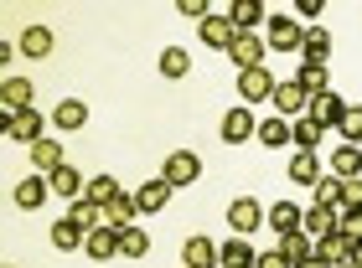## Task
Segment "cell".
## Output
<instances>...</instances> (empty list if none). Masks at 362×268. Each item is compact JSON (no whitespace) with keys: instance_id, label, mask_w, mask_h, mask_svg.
<instances>
[{"instance_id":"cell-1","label":"cell","mask_w":362,"mask_h":268,"mask_svg":"<svg viewBox=\"0 0 362 268\" xmlns=\"http://www.w3.org/2000/svg\"><path fill=\"white\" fill-rule=\"evenodd\" d=\"M160 181H171V186H197V181H202V160H197L192 150H171L166 165H160Z\"/></svg>"},{"instance_id":"cell-2","label":"cell","mask_w":362,"mask_h":268,"mask_svg":"<svg viewBox=\"0 0 362 268\" xmlns=\"http://www.w3.org/2000/svg\"><path fill=\"white\" fill-rule=\"evenodd\" d=\"M264 52H269V42L259 37V31H238L233 47H228V57L238 62V73H249V67H264Z\"/></svg>"},{"instance_id":"cell-3","label":"cell","mask_w":362,"mask_h":268,"mask_svg":"<svg viewBox=\"0 0 362 268\" xmlns=\"http://www.w3.org/2000/svg\"><path fill=\"white\" fill-rule=\"evenodd\" d=\"M228 227H233V238H249V232L264 227V207H259L254 196H238L233 207H228Z\"/></svg>"},{"instance_id":"cell-4","label":"cell","mask_w":362,"mask_h":268,"mask_svg":"<svg viewBox=\"0 0 362 268\" xmlns=\"http://www.w3.org/2000/svg\"><path fill=\"white\" fill-rule=\"evenodd\" d=\"M238 98H243V109H249V104H269V98H274L269 67H249V73H238Z\"/></svg>"},{"instance_id":"cell-5","label":"cell","mask_w":362,"mask_h":268,"mask_svg":"<svg viewBox=\"0 0 362 268\" xmlns=\"http://www.w3.org/2000/svg\"><path fill=\"white\" fill-rule=\"evenodd\" d=\"M218 134H223V145H243V140H254V134H259V119L238 104V109H228V114H223Z\"/></svg>"},{"instance_id":"cell-6","label":"cell","mask_w":362,"mask_h":268,"mask_svg":"<svg viewBox=\"0 0 362 268\" xmlns=\"http://www.w3.org/2000/svg\"><path fill=\"white\" fill-rule=\"evenodd\" d=\"M269 47L274 52H300V42H305V26L300 21H290V16H269Z\"/></svg>"},{"instance_id":"cell-7","label":"cell","mask_w":362,"mask_h":268,"mask_svg":"<svg viewBox=\"0 0 362 268\" xmlns=\"http://www.w3.org/2000/svg\"><path fill=\"white\" fill-rule=\"evenodd\" d=\"M269 104H274L279 119H295V114H305V109H310V93L290 78V83H274V98H269Z\"/></svg>"},{"instance_id":"cell-8","label":"cell","mask_w":362,"mask_h":268,"mask_svg":"<svg viewBox=\"0 0 362 268\" xmlns=\"http://www.w3.org/2000/svg\"><path fill=\"white\" fill-rule=\"evenodd\" d=\"M347 109H352V104H341V98H337L332 88H326V93L310 98V109H305V114H310V119H316L321 129H337L341 119H347Z\"/></svg>"},{"instance_id":"cell-9","label":"cell","mask_w":362,"mask_h":268,"mask_svg":"<svg viewBox=\"0 0 362 268\" xmlns=\"http://www.w3.org/2000/svg\"><path fill=\"white\" fill-rule=\"evenodd\" d=\"M31 78H6L0 83V109H6V119H16V114H26L31 109Z\"/></svg>"},{"instance_id":"cell-10","label":"cell","mask_w":362,"mask_h":268,"mask_svg":"<svg viewBox=\"0 0 362 268\" xmlns=\"http://www.w3.org/2000/svg\"><path fill=\"white\" fill-rule=\"evenodd\" d=\"M6 140H16V145H37L42 140V114L37 109H26V114H16V119H6Z\"/></svg>"},{"instance_id":"cell-11","label":"cell","mask_w":362,"mask_h":268,"mask_svg":"<svg viewBox=\"0 0 362 268\" xmlns=\"http://www.w3.org/2000/svg\"><path fill=\"white\" fill-rule=\"evenodd\" d=\"M83 253L93 263H109L114 253H119V227H93L88 238H83Z\"/></svg>"},{"instance_id":"cell-12","label":"cell","mask_w":362,"mask_h":268,"mask_svg":"<svg viewBox=\"0 0 362 268\" xmlns=\"http://www.w3.org/2000/svg\"><path fill=\"white\" fill-rule=\"evenodd\" d=\"M228 21H233V31H254V26L269 21V11H264V0H233V6H228Z\"/></svg>"},{"instance_id":"cell-13","label":"cell","mask_w":362,"mask_h":268,"mask_svg":"<svg viewBox=\"0 0 362 268\" xmlns=\"http://www.w3.org/2000/svg\"><path fill=\"white\" fill-rule=\"evenodd\" d=\"M352 248H357V243L347 238V232H326V238L316 243V253L332 263V268H347V263H352Z\"/></svg>"},{"instance_id":"cell-14","label":"cell","mask_w":362,"mask_h":268,"mask_svg":"<svg viewBox=\"0 0 362 268\" xmlns=\"http://www.w3.org/2000/svg\"><path fill=\"white\" fill-rule=\"evenodd\" d=\"M300 232H305V238H326V232H337V207H321V201H316V207H310V212H300Z\"/></svg>"},{"instance_id":"cell-15","label":"cell","mask_w":362,"mask_h":268,"mask_svg":"<svg viewBox=\"0 0 362 268\" xmlns=\"http://www.w3.org/2000/svg\"><path fill=\"white\" fill-rule=\"evenodd\" d=\"M181 268H218V243L187 238V243H181Z\"/></svg>"},{"instance_id":"cell-16","label":"cell","mask_w":362,"mask_h":268,"mask_svg":"<svg viewBox=\"0 0 362 268\" xmlns=\"http://www.w3.org/2000/svg\"><path fill=\"white\" fill-rule=\"evenodd\" d=\"M233 21H228V16H207L202 21V47H212V52H228V47H233Z\"/></svg>"},{"instance_id":"cell-17","label":"cell","mask_w":362,"mask_h":268,"mask_svg":"<svg viewBox=\"0 0 362 268\" xmlns=\"http://www.w3.org/2000/svg\"><path fill=\"white\" fill-rule=\"evenodd\" d=\"M254 263H259V253L249 248V238H228L218 248V268H254Z\"/></svg>"},{"instance_id":"cell-18","label":"cell","mask_w":362,"mask_h":268,"mask_svg":"<svg viewBox=\"0 0 362 268\" xmlns=\"http://www.w3.org/2000/svg\"><path fill=\"white\" fill-rule=\"evenodd\" d=\"M47 181H52V191H57V196H68V201H83V196H88V176H78L73 165H62V171H52Z\"/></svg>"},{"instance_id":"cell-19","label":"cell","mask_w":362,"mask_h":268,"mask_svg":"<svg viewBox=\"0 0 362 268\" xmlns=\"http://www.w3.org/2000/svg\"><path fill=\"white\" fill-rule=\"evenodd\" d=\"M332 176H341V181L362 176V145H337L332 150Z\"/></svg>"},{"instance_id":"cell-20","label":"cell","mask_w":362,"mask_h":268,"mask_svg":"<svg viewBox=\"0 0 362 268\" xmlns=\"http://www.w3.org/2000/svg\"><path fill=\"white\" fill-rule=\"evenodd\" d=\"M264 222L279 232V238H285V232H300V207H295V201H274L264 212Z\"/></svg>"},{"instance_id":"cell-21","label":"cell","mask_w":362,"mask_h":268,"mask_svg":"<svg viewBox=\"0 0 362 268\" xmlns=\"http://www.w3.org/2000/svg\"><path fill=\"white\" fill-rule=\"evenodd\" d=\"M135 217H140V207H135V196H114L109 207H104V227H135Z\"/></svg>"},{"instance_id":"cell-22","label":"cell","mask_w":362,"mask_h":268,"mask_svg":"<svg viewBox=\"0 0 362 268\" xmlns=\"http://www.w3.org/2000/svg\"><path fill=\"white\" fill-rule=\"evenodd\" d=\"M171 191H176L171 181H145V186L135 191V207H140V212H160V207L171 201Z\"/></svg>"},{"instance_id":"cell-23","label":"cell","mask_w":362,"mask_h":268,"mask_svg":"<svg viewBox=\"0 0 362 268\" xmlns=\"http://www.w3.org/2000/svg\"><path fill=\"white\" fill-rule=\"evenodd\" d=\"M321 134H326V129H321L316 119H310V114H300V119H295V124H290V145H295V150H310V155H316V145H321Z\"/></svg>"},{"instance_id":"cell-24","label":"cell","mask_w":362,"mask_h":268,"mask_svg":"<svg viewBox=\"0 0 362 268\" xmlns=\"http://www.w3.org/2000/svg\"><path fill=\"white\" fill-rule=\"evenodd\" d=\"M16 52H26L31 62L47 57V52H52V31H47V26H26V31H21V42H16Z\"/></svg>"},{"instance_id":"cell-25","label":"cell","mask_w":362,"mask_h":268,"mask_svg":"<svg viewBox=\"0 0 362 268\" xmlns=\"http://www.w3.org/2000/svg\"><path fill=\"white\" fill-rule=\"evenodd\" d=\"M290 181H295V186H316V181H321V165H316L310 150H295V155H290Z\"/></svg>"},{"instance_id":"cell-26","label":"cell","mask_w":362,"mask_h":268,"mask_svg":"<svg viewBox=\"0 0 362 268\" xmlns=\"http://www.w3.org/2000/svg\"><path fill=\"white\" fill-rule=\"evenodd\" d=\"M47 191H52V181H42V176H26L21 186H16V207H26V212H37L42 201H47Z\"/></svg>"},{"instance_id":"cell-27","label":"cell","mask_w":362,"mask_h":268,"mask_svg":"<svg viewBox=\"0 0 362 268\" xmlns=\"http://www.w3.org/2000/svg\"><path fill=\"white\" fill-rule=\"evenodd\" d=\"M310 191H316V201H321V207H337V212L347 207V181H341V176H321Z\"/></svg>"},{"instance_id":"cell-28","label":"cell","mask_w":362,"mask_h":268,"mask_svg":"<svg viewBox=\"0 0 362 268\" xmlns=\"http://www.w3.org/2000/svg\"><path fill=\"white\" fill-rule=\"evenodd\" d=\"M83 238H88V232L78 227L73 217H62V222H52V248H57V253H73V248H83Z\"/></svg>"},{"instance_id":"cell-29","label":"cell","mask_w":362,"mask_h":268,"mask_svg":"<svg viewBox=\"0 0 362 268\" xmlns=\"http://www.w3.org/2000/svg\"><path fill=\"white\" fill-rule=\"evenodd\" d=\"M31 165L47 171V176L62 171V165H68V160H62V145H57V140H37V145H31Z\"/></svg>"},{"instance_id":"cell-30","label":"cell","mask_w":362,"mask_h":268,"mask_svg":"<svg viewBox=\"0 0 362 268\" xmlns=\"http://www.w3.org/2000/svg\"><path fill=\"white\" fill-rule=\"evenodd\" d=\"M259 145H269V150H279V145H290V119H279V114H269V119H259V134H254Z\"/></svg>"},{"instance_id":"cell-31","label":"cell","mask_w":362,"mask_h":268,"mask_svg":"<svg viewBox=\"0 0 362 268\" xmlns=\"http://www.w3.org/2000/svg\"><path fill=\"white\" fill-rule=\"evenodd\" d=\"M300 57L326 67V57H332V31H321V26H316V31H305V42H300Z\"/></svg>"},{"instance_id":"cell-32","label":"cell","mask_w":362,"mask_h":268,"mask_svg":"<svg viewBox=\"0 0 362 268\" xmlns=\"http://www.w3.org/2000/svg\"><path fill=\"white\" fill-rule=\"evenodd\" d=\"M68 217H73V222L78 227H83V232H93V227H104V207H98V201H68Z\"/></svg>"},{"instance_id":"cell-33","label":"cell","mask_w":362,"mask_h":268,"mask_svg":"<svg viewBox=\"0 0 362 268\" xmlns=\"http://www.w3.org/2000/svg\"><path fill=\"white\" fill-rule=\"evenodd\" d=\"M52 124H57V129H83V124H88V104H78V98L57 104V109H52Z\"/></svg>"},{"instance_id":"cell-34","label":"cell","mask_w":362,"mask_h":268,"mask_svg":"<svg viewBox=\"0 0 362 268\" xmlns=\"http://www.w3.org/2000/svg\"><path fill=\"white\" fill-rule=\"evenodd\" d=\"M279 253H285L290 263H305L310 253H316V243H310L305 232H285V238H279Z\"/></svg>"},{"instance_id":"cell-35","label":"cell","mask_w":362,"mask_h":268,"mask_svg":"<svg viewBox=\"0 0 362 268\" xmlns=\"http://www.w3.org/2000/svg\"><path fill=\"white\" fill-rule=\"evenodd\" d=\"M295 83H300V88H305L310 98L332 88V83H326V67H321V62H300V73H295Z\"/></svg>"},{"instance_id":"cell-36","label":"cell","mask_w":362,"mask_h":268,"mask_svg":"<svg viewBox=\"0 0 362 268\" xmlns=\"http://www.w3.org/2000/svg\"><path fill=\"white\" fill-rule=\"evenodd\" d=\"M160 73L166 78H187L192 73V52L187 47H166V52H160Z\"/></svg>"},{"instance_id":"cell-37","label":"cell","mask_w":362,"mask_h":268,"mask_svg":"<svg viewBox=\"0 0 362 268\" xmlns=\"http://www.w3.org/2000/svg\"><path fill=\"white\" fill-rule=\"evenodd\" d=\"M145 248H151V232L145 227H119V253L124 258H145Z\"/></svg>"},{"instance_id":"cell-38","label":"cell","mask_w":362,"mask_h":268,"mask_svg":"<svg viewBox=\"0 0 362 268\" xmlns=\"http://www.w3.org/2000/svg\"><path fill=\"white\" fill-rule=\"evenodd\" d=\"M337 232H347L352 243H362V201H357V207H341V212H337Z\"/></svg>"},{"instance_id":"cell-39","label":"cell","mask_w":362,"mask_h":268,"mask_svg":"<svg viewBox=\"0 0 362 268\" xmlns=\"http://www.w3.org/2000/svg\"><path fill=\"white\" fill-rule=\"evenodd\" d=\"M114 196H119V181H114V176H93V181H88V201H98V207H109Z\"/></svg>"},{"instance_id":"cell-40","label":"cell","mask_w":362,"mask_h":268,"mask_svg":"<svg viewBox=\"0 0 362 268\" xmlns=\"http://www.w3.org/2000/svg\"><path fill=\"white\" fill-rule=\"evenodd\" d=\"M337 129H341V140H347V145H362V109H347V119H341Z\"/></svg>"},{"instance_id":"cell-41","label":"cell","mask_w":362,"mask_h":268,"mask_svg":"<svg viewBox=\"0 0 362 268\" xmlns=\"http://www.w3.org/2000/svg\"><path fill=\"white\" fill-rule=\"evenodd\" d=\"M176 11H181V16H192V21H207V16H212L202 0H176Z\"/></svg>"},{"instance_id":"cell-42","label":"cell","mask_w":362,"mask_h":268,"mask_svg":"<svg viewBox=\"0 0 362 268\" xmlns=\"http://www.w3.org/2000/svg\"><path fill=\"white\" fill-rule=\"evenodd\" d=\"M254 268H295V263H290V258L274 248V253H259V263H254Z\"/></svg>"},{"instance_id":"cell-43","label":"cell","mask_w":362,"mask_h":268,"mask_svg":"<svg viewBox=\"0 0 362 268\" xmlns=\"http://www.w3.org/2000/svg\"><path fill=\"white\" fill-rule=\"evenodd\" d=\"M295 11H300V16H321V11H326V0H300Z\"/></svg>"},{"instance_id":"cell-44","label":"cell","mask_w":362,"mask_h":268,"mask_svg":"<svg viewBox=\"0 0 362 268\" xmlns=\"http://www.w3.org/2000/svg\"><path fill=\"white\" fill-rule=\"evenodd\" d=\"M295 268H332V263H326V258H321V253H310V258H305V263H295Z\"/></svg>"},{"instance_id":"cell-45","label":"cell","mask_w":362,"mask_h":268,"mask_svg":"<svg viewBox=\"0 0 362 268\" xmlns=\"http://www.w3.org/2000/svg\"><path fill=\"white\" fill-rule=\"evenodd\" d=\"M352 263H357V268H362V243H357V248H352Z\"/></svg>"},{"instance_id":"cell-46","label":"cell","mask_w":362,"mask_h":268,"mask_svg":"<svg viewBox=\"0 0 362 268\" xmlns=\"http://www.w3.org/2000/svg\"><path fill=\"white\" fill-rule=\"evenodd\" d=\"M347 268H357V263H347Z\"/></svg>"}]
</instances>
